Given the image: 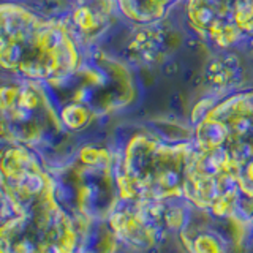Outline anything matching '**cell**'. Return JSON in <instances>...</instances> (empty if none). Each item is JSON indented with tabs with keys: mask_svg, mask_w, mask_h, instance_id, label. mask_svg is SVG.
<instances>
[{
	"mask_svg": "<svg viewBox=\"0 0 253 253\" xmlns=\"http://www.w3.org/2000/svg\"><path fill=\"white\" fill-rule=\"evenodd\" d=\"M81 60L65 22L19 3H0V71L19 81L49 84L70 76Z\"/></svg>",
	"mask_w": 253,
	"mask_h": 253,
	"instance_id": "1",
	"label": "cell"
},
{
	"mask_svg": "<svg viewBox=\"0 0 253 253\" xmlns=\"http://www.w3.org/2000/svg\"><path fill=\"white\" fill-rule=\"evenodd\" d=\"M59 206L79 229L108 220L121 203L117 188V155L85 144L62 163L49 165Z\"/></svg>",
	"mask_w": 253,
	"mask_h": 253,
	"instance_id": "2",
	"label": "cell"
},
{
	"mask_svg": "<svg viewBox=\"0 0 253 253\" xmlns=\"http://www.w3.org/2000/svg\"><path fill=\"white\" fill-rule=\"evenodd\" d=\"M44 85L68 131H81L95 117L125 106L131 93L125 68L105 55L83 59L70 76Z\"/></svg>",
	"mask_w": 253,
	"mask_h": 253,
	"instance_id": "3",
	"label": "cell"
},
{
	"mask_svg": "<svg viewBox=\"0 0 253 253\" xmlns=\"http://www.w3.org/2000/svg\"><path fill=\"white\" fill-rule=\"evenodd\" d=\"M70 131L43 83L19 81L0 87V142L35 150L47 162L65 146Z\"/></svg>",
	"mask_w": 253,
	"mask_h": 253,
	"instance_id": "4",
	"label": "cell"
},
{
	"mask_svg": "<svg viewBox=\"0 0 253 253\" xmlns=\"http://www.w3.org/2000/svg\"><path fill=\"white\" fill-rule=\"evenodd\" d=\"M59 204L49 165L35 150L16 144L0 149V215L34 213Z\"/></svg>",
	"mask_w": 253,
	"mask_h": 253,
	"instance_id": "5",
	"label": "cell"
},
{
	"mask_svg": "<svg viewBox=\"0 0 253 253\" xmlns=\"http://www.w3.org/2000/svg\"><path fill=\"white\" fill-rule=\"evenodd\" d=\"M79 228L59 204L0 223V253H78Z\"/></svg>",
	"mask_w": 253,
	"mask_h": 253,
	"instance_id": "6",
	"label": "cell"
},
{
	"mask_svg": "<svg viewBox=\"0 0 253 253\" xmlns=\"http://www.w3.org/2000/svg\"><path fill=\"white\" fill-rule=\"evenodd\" d=\"M3 220H5V218H3L2 215H0V223H2V221H3Z\"/></svg>",
	"mask_w": 253,
	"mask_h": 253,
	"instance_id": "7",
	"label": "cell"
}]
</instances>
